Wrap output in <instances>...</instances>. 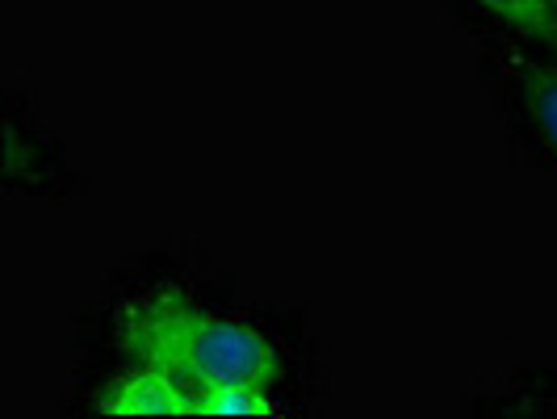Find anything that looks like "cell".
I'll return each mask as SVG.
<instances>
[{"mask_svg": "<svg viewBox=\"0 0 557 419\" xmlns=\"http://www.w3.org/2000/svg\"><path fill=\"white\" fill-rule=\"evenodd\" d=\"M117 332L143 365H156L194 382V391L226 386V382L273 386L281 378L277 348L264 335L251 332L248 323L194 310L176 294L139 303L122 319Z\"/></svg>", "mask_w": 557, "mask_h": 419, "instance_id": "1", "label": "cell"}, {"mask_svg": "<svg viewBox=\"0 0 557 419\" xmlns=\"http://www.w3.org/2000/svg\"><path fill=\"white\" fill-rule=\"evenodd\" d=\"M106 416H197L194 394L181 391L176 373L147 365L143 373L117 382L106 398H101Z\"/></svg>", "mask_w": 557, "mask_h": 419, "instance_id": "2", "label": "cell"}, {"mask_svg": "<svg viewBox=\"0 0 557 419\" xmlns=\"http://www.w3.org/2000/svg\"><path fill=\"white\" fill-rule=\"evenodd\" d=\"M197 416H277L269 386L251 382H226V386H201L194 391Z\"/></svg>", "mask_w": 557, "mask_h": 419, "instance_id": "3", "label": "cell"}, {"mask_svg": "<svg viewBox=\"0 0 557 419\" xmlns=\"http://www.w3.org/2000/svg\"><path fill=\"white\" fill-rule=\"evenodd\" d=\"M520 101L529 110L536 135L545 139V147L557 156V72L549 67H536L520 76Z\"/></svg>", "mask_w": 557, "mask_h": 419, "instance_id": "4", "label": "cell"}, {"mask_svg": "<svg viewBox=\"0 0 557 419\" xmlns=\"http://www.w3.org/2000/svg\"><path fill=\"white\" fill-rule=\"evenodd\" d=\"M486 4L495 17H503L507 26L536 34V38H554L557 34V4L554 0H478Z\"/></svg>", "mask_w": 557, "mask_h": 419, "instance_id": "5", "label": "cell"}, {"mask_svg": "<svg viewBox=\"0 0 557 419\" xmlns=\"http://www.w3.org/2000/svg\"><path fill=\"white\" fill-rule=\"evenodd\" d=\"M554 4H557V0H554Z\"/></svg>", "mask_w": 557, "mask_h": 419, "instance_id": "6", "label": "cell"}]
</instances>
